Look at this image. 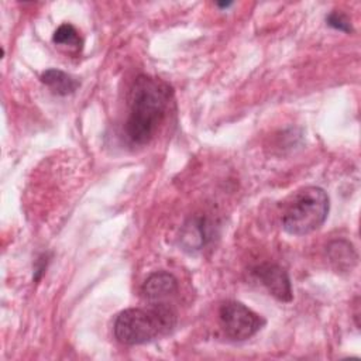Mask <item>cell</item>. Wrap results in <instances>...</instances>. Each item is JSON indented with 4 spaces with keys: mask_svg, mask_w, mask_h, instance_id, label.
I'll list each match as a JSON object with an SVG mask.
<instances>
[{
    "mask_svg": "<svg viewBox=\"0 0 361 361\" xmlns=\"http://www.w3.org/2000/svg\"><path fill=\"white\" fill-rule=\"evenodd\" d=\"M52 41L58 45H68L72 48H80L82 45V38L78 32V30L72 25V24H62L56 28V31L54 32Z\"/></svg>",
    "mask_w": 361,
    "mask_h": 361,
    "instance_id": "10",
    "label": "cell"
},
{
    "mask_svg": "<svg viewBox=\"0 0 361 361\" xmlns=\"http://www.w3.org/2000/svg\"><path fill=\"white\" fill-rule=\"evenodd\" d=\"M329 196L319 186L299 189L285 207L282 227L293 235H305L317 230L329 214Z\"/></svg>",
    "mask_w": 361,
    "mask_h": 361,
    "instance_id": "3",
    "label": "cell"
},
{
    "mask_svg": "<svg viewBox=\"0 0 361 361\" xmlns=\"http://www.w3.org/2000/svg\"><path fill=\"white\" fill-rule=\"evenodd\" d=\"M220 326L231 340H247L252 337L265 323V320L245 305L227 300L219 309Z\"/></svg>",
    "mask_w": 361,
    "mask_h": 361,
    "instance_id": "4",
    "label": "cell"
},
{
    "mask_svg": "<svg viewBox=\"0 0 361 361\" xmlns=\"http://www.w3.org/2000/svg\"><path fill=\"white\" fill-rule=\"evenodd\" d=\"M175 324V310L166 302H154L148 307L120 312L114 320V336L123 344H144L169 333Z\"/></svg>",
    "mask_w": 361,
    "mask_h": 361,
    "instance_id": "2",
    "label": "cell"
},
{
    "mask_svg": "<svg viewBox=\"0 0 361 361\" xmlns=\"http://www.w3.org/2000/svg\"><path fill=\"white\" fill-rule=\"evenodd\" d=\"M326 21L330 27L338 30V31H344V32H351L353 28H351V23L348 20V17L345 14H343L341 11H331L327 17H326Z\"/></svg>",
    "mask_w": 361,
    "mask_h": 361,
    "instance_id": "11",
    "label": "cell"
},
{
    "mask_svg": "<svg viewBox=\"0 0 361 361\" xmlns=\"http://www.w3.org/2000/svg\"><path fill=\"white\" fill-rule=\"evenodd\" d=\"M207 238H209V227L204 219L193 217L183 226L180 241L185 250L197 251L203 248Z\"/></svg>",
    "mask_w": 361,
    "mask_h": 361,
    "instance_id": "7",
    "label": "cell"
},
{
    "mask_svg": "<svg viewBox=\"0 0 361 361\" xmlns=\"http://www.w3.org/2000/svg\"><path fill=\"white\" fill-rule=\"evenodd\" d=\"M172 87L162 79L140 75L130 92V111L126 121V134L134 144L151 141L166 116Z\"/></svg>",
    "mask_w": 361,
    "mask_h": 361,
    "instance_id": "1",
    "label": "cell"
},
{
    "mask_svg": "<svg viewBox=\"0 0 361 361\" xmlns=\"http://www.w3.org/2000/svg\"><path fill=\"white\" fill-rule=\"evenodd\" d=\"M252 274L275 299L281 302L292 300L290 279L288 272L282 267L271 262H264L257 265Z\"/></svg>",
    "mask_w": 361,
    "mask_h": 361,
    "instance_id": "5",
    "label": "cell"
},
{
    "mask_svg": "<svg viewBox=\"0 0 361 361\" xmlns=\"http://www.w3.org/2000/svg\"><path fill=\"white\" fill-rule=\"evenodd\" d=\"M327 255L338 271H350L357 262L353 244L345 240H334L327 247Z\"/></svg>",
    "mask_w": 361,
    "mask_h": 361,
    "instance_id": "9",
    "label": "cell"
},
{
    "mask_svg": "<svg viewBox=\"0 0 361 361\" xmlns=\"http://www.w3.org/2000/svg\"><path fill=\"white\" fill-rule=\"evenodd\" d=\"M176 290L178 279L166 271H157L151 274L141 286V293L149 303L165 302Z\"/></svg>",
    "mask_w": 361,
    "mask_h": 361,
    "instance_id": "6",
    "label": "cell"
},
{
    "mask_svg": "<svg viewBox=\"0 0 361 361\" xmlns=\"http://www.w3.org/2000/svg\"><path fill=\"white\" fill-rule=\"evenodd\" d=\"M230 4H231V3H219V6H220V7H228Z\"/></svg>",
    "mask_w": 361,
    "mask_h": 361,
    "instance_id": "12",
    "label": "cell"
},
{
    "mask_svg": "<svg viewBox=\"0 0 361 361\" xmlns=\"http://www.w3.org/2000/svg\"><path fill=\"white\" fill-rule=\"evenodd\" d=\"M41 82L45 83L54 93L59 96H66L73 93L79 87V80L68 75L61 69H47L41 75Z\"/></svg>",
    "mask_w": 361,
    "mask_h": 361,
    "instance_id": "8",
    "label": "cell"
}]
</instances>
